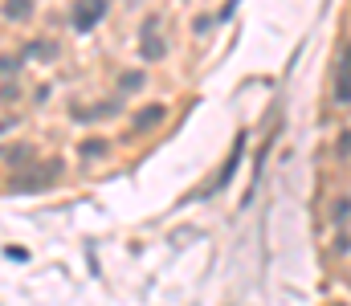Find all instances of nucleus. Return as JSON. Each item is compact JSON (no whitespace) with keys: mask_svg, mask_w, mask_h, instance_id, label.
<instances>
[{"mask_svg":"<svg viewBox=\"0 0 351 306\" xmlns=\"http://www.w3.org/2000/svg\"><path fill=\"white\" fill-rule=\"evenodd\" d=\"M102 16H106V0H74V8H70V29H74V33H90Z\"/></svg>","mask_w":351,"mask_h":306,"instance_id":"obj_1","label":"nucleus"},{"mask_svg":"<svg viewBox=\"0 0 351 306\" xmlns=\"http://www.w3.org/2000/svg\"><path fill=\"white\" fill-rule=\"evenodd\" d=\"M164 114H168V110H164L160 102H156V106H143V110L131 118V127H135V131H152V127H160V123H164Z\"/></svg>","mask_w":351,"mask_h":306,"instance_id":"obj_2","label":"nucleus"},{"mask_svg":"<svg viewBox=\"0 0 351 306\" xmlns=\"http://www.w3.org/2000/svg\"><path fill=\"white\" fill-rule=\"evenodd\" d=\"M143 86H147V74H143V70L119 74V90H123V94H135V90H143Z\"/></svg>","mask_w":351,"mask_h":306,"instance_id":"obj_3","label":"nucleus"},{"mask_svg":"<svg viewBox=\"0 0 351 306\" xmlns=\"http://www.w3.org/2000/svg\"><path fill=\"white\" fill-rule=\"evenodd\" d=\"M4 16L8 21H29L33 16V0H4Z\"/></svg>","mask_w":351,"mask_h":306,"instance_id":"obj_4","label":"nucleus"},{"mask_svg":"<svg viewBox=\"0 0 351 306\" xmlns=\"http://www.w3.org/2000/svg\"><path fill=\"white\" fill-rule=\"evenodd\" d=\"M335 102H348V58L339 53V74H335Z\"/></svg>","mask_w":351,"mask_h":306,"instance_id":"obj_5","label":"nucleus"},{"mask_svg":"<svg viewBox=\"0 0 351 306\" xmlns=\"http://www.w3.org/2000/svg\"><path fill=\"white\" fill-rule=\"evenodd\" d=\"M78 151H82V160H102V155H106L110 147H106V139H86V143H82Z\"/></svg>","mask_w":351,"mask_h":306,"instance_id":"obj_6","label":"nucleus"},{"mask_svg":"<svg viewBox=\"0 0 351 306\" xmlns=\"http://www.w3.org/2000/svg\"><path fill=\"white\" fill-rule=\"evenodd\" d=\"M164 49H168V45H164L156 33H152V37H143V58H147V62H160V58H164Z\"/></svg>","mask_w":351,"mask_h":306,"instance_id":"obj_7","label":"nucleus"},{"mask_svg":"<svg viewBox=\"0 0 351 306\" xmlns=\"http://www.w3.org/2000/svg\"><path fill=\"white\" fill-rule=\"evenodd\" d=\"M25 58H37V62H49V58H53V41H33V45L25 49Z\"/></svg>","mask_w":351,"mask_h":306,"instance_id":"obj_8","label":"nucleus"},{"mask_svg":"<svg viewBox=\"0 0 351 306\" xmlns=\"http://www.w3.org/2000/svg\"><path fill=\"white\" fill-rule=\"evenodd\" d=\"M4 155H8L12 164H29V160H33V147H25V143H21V147H8Z\"/></svg>","mask_w":351,"mask_h":306,"instance_id":"obj_9","label":"nucleus"},{"mask_svg":"<svg viewBox=\"0 0 351 306\" xmlns=\"http://www.w3.org/2000/svg\"><path fill=\"white\" fill-rule=\"evenodd\" d=\"M335 225H339V233H348V196L335 201Z\"/></svg>","mask_w":351,"mask_h":306,"instance_id":"obj_10","label":"nucleus"},{"mask_svg":"<svg viewBox=\"0 0 351 306\" xmlns=\"http://www.w3.org/2000/svg\"><path fill=\"white\" fill-rule=\"evenodd\" d=\"M208 29H213V16H196V25H192V33H196V37H204Z\"/></svg>","mask_w":351,"mask_h":306,"instance_id":"obj_11","label":"nucleus"},{"mask_svg":"<svg viewBox=\"0 0 351 306\" xmlns=\"http://www.w3.org/2000/svg\"><path fill=\"white\" fill-rule=\"evenodd\" d=\"M156 29H160V16H147V21H143V29H139V37H152Z\"/></svg>","mask_w":351,"mask_h":306,"instance_id":"obj_12","label":"nucleus"},{"mask_svg":"<svg viewBox=\"0 0 351 306\" xmlns=\"http://www.w3.org/2000/svg\"><path fill=\"white\" fill-rule=\"evenodd\" d=\"M16 66H21V58H0V74H16Z\"/></svg>","mask_w":351,"mask_h":306,"instance_id":"obj_13","label":"nucleus"}]
</instances>
